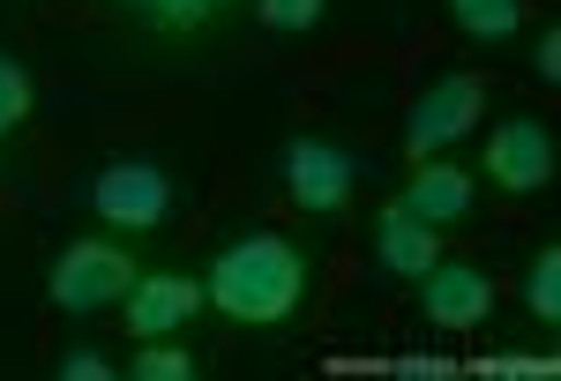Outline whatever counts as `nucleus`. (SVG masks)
Wrapping results in <instances>:
<instances>
[{
    "mask_svg": "<svg viewBox=\"0 0 561 381\" xmlns=\"http://www.w3.org/2000/svg\"><path fill=\"white\" fill-rule=\"evenodd\" d=\"M31 105H38V83H31V68H23L15 53H0V135H15V127L31 120Z\"/></svg>",
    "mask_w": 561,
    "mask_h": 381,
    "instance_id": "obj_15",
    "label": "nucleus"
},
{
    "mask_svg": "<svg viewBox=\"0 0 561 381\" xmlns=\"http://www.w3.org/2000/svg\"><path fill=\"white\" fill-rule=\"evenodd\" d=\"M479 165H486V180H494L502 195H547V187H554V127L539 120V113L494 120Z\"/></svg>",
    "mask_w": 561,
    "mask_h": 381,
    "instance_id": "obj_6",
    "label": "nucleus"
},
{
    "mask_svg": "<svg viewBox=\"0 0 561 381\" xmlns=\"http://www.w3.org/2000/svg\"><path fill=\"white\" fill-rule=\"evenodd\" d=\"M434 262H442L434 224H420L404 203H382V210H375V269H382V277H397V285H420Z\"/></svg>",
    "mask_w": 561,
    "mask_h": 381,
    "instance_id": "obj_10",
    "label": "nucleus"
},
{
    "mask_svg": "<svg viewBox=\"0 0 561 381\" xmlns=\"http://www.w3.org/2000/svg\"><path fill=\"white\" fill-rule=\"evenodd\" d=\"M420 307H427L434 330H479L494 314V277L479 262H449L442 254L427 277H420Z\"/></svg>",
    "mask_w": 561,
    "mask_h": 381,
    "instance_id": "obj_8",
    "label": "nucleus"
},
{
    "mask_svg": "<svg viewBox=\"0 0 561 381\" xmlns=\"http://www.w3.org/2000/svg\"><path fill=\"white\" fill-rule=\"evenodd\" d=\"M60 381H113V359L98 344H76V351H60Z\"/></svg>",
    "mask_w": 561,
    "mask_h": 381,
    "instance_id": "obj_17",
    "label": "nucleus"
},
{
    "mask_svg": "<svg viewBox=\"0 0 561 381\" xmlns=\"http://www.w3.org/2000/svg\"><path fill=\"white\" fill-rule=\"evenodd\" d=\"M135 277H142V262H135L121 240L90 232V240H68V247L53 254V269H45V299H53L60 314L90 322V314H113V307L128 299Z\"/></svg>",
    "mask_w": 561,
    "mask_h": 381,
    "instance_id": "obj_2",
    "label": "nucleus"
},
{
    "mask_svg": "<svg viewBox=\"0 0 561 381\" xmlns=\"http://www.w3.org/2000/svg\"><path fill=\"white\" fill-rule=\"evenodd\" d=\"M262 31H277V38H300V31H314L322 15H330V0H255Z\"/></svg>",
    "mask_w": 561,
    "mask_h": 381,
    "instance_id": "obj_16",
    "label": "nucleus"
},
{
    "mask_svg": "<svg viewBox=\"0 0 561 381\" xmlns=\"http://www.w3.org/2000/svg\"><path fill=\"white\" fill-rule=\"evenodd\" d=\"M210 299H203V285L195 277H180V269H142L128 285V299H121V322H128V337H180L195 314H203Z\"/></svg>",
    "mask_w": 561,
    "mask_h": 381,
    "instance_id": "obj_7",
    "label": "nucleus"
},
{
    "mask_svg": "<svg viewBox=\"0 0 561 381\" xmlns=\"http://www.w3.org/2000/svg\"><path fill=\"white\" fill-rule=\"evenodd\" d=\"M524 307L539 330H561V247H539L524 269Z\"/></svg>",
    "mask_w": 561,
    "mask_h": 381,
    "instance_id": "obj_12",
    "label": "nucleus"
},
{
    "mask_svg": "<svg viewBox=\"0 0 561 381\" xmlns=\"http://www.w3.org/2000/svg\"><path fill=\"white\" fill-rule=\"evenodd\" d=\"M128 374L135 381H195V374H203V359L180 351L173 337H142V351L128 359Z\"/></svg>",
    "mask_w": 561,
    "mask_h": 381,
    "instance_id": "obj_14",
    "label": "nucleus"
},
{
    "mask_svg": "<svg viewBox=\"0 0 561 381\" xmlns=\"http://www.w3.org/2000/svg\"><path fill=\"white\" fill-rule=\"evenodd\" d=\"M277 172H285L293 210L314 217V224L345 217L352 195H359V158H352L345 142H330V135H293V142L277 150Z\"/></svg>",
    "mask_w": 561,
    "mask_h": 381,
    "instance_id": "obj_3",
    "label": "nucleus"
},
{
    "mask_svg": "<svg viewBox=\"0 0 561 381\" xmlns=\"http://www.w3.org/2000/svg\"><path fill=\"white\" fill-rule=\"evenodd\" d=\"M90 210H98V224H113V232H158L180 210V180L158 158H113V165L90 180Z\"/></svg>",
    "mask_w": 561,
    "mask_h": 381,
    "instance_id": "obj_4",
    "label": "nucleus"
},
{
    "mask_svg": "<svg viewBox=\"0 0 561 381\" xmlns=\"http://www.w3.org/2000/svg\"><path fill=\"white\" fill-rule=\"evenodd\" d=\"M217 8H240V0H210V15H217Z\"/></svg>",
    "mask_w": 561,
    "mask_h": 381,
    "instance_id": "obj_19",
    "label": "nucleus"
},
{
    "mask_svg": "<svg viewBox=\"0 0 561 381\" xmlns=\"http://www.w3.org/2000/svg\"><path fill=\"white\" fill-rule=\"evenodd\" d=\"M404 210L420 217V224H434V232H449V224H465V217L479 210V180L465 165H449V158H420V172H412V187L397 195Z\"/></svg>",
    "mask_w": 561,
    "mask_h": 381,
    "instance_id": "obj_9",
    "label": "nucleus"
},
{
    "mask_svg": "<svg viewBox=\"0 0 561 381\" xmlns=\"http://www.w3.org/2000/svg\"><path fill=\"white\" fill-rule=\"evenodd\" d=\"M479 120H486V76H472V68L434 76V83L412 97V113H404V150H412V158H442V150L465 142Z\"/></svg>",
    "mask_w": 561,
    "mask_h": 381,
    "instance_id": "obj_5",
    "label": "nucleus"
},
{
    "mask_svg": "<svg viewBox=\"0 0 561 381\" xmlns=\"http://www.w3.org/2000/svg\"><path fill=\"white\" fill-rule=\"evenodd\" d=\"M113 8L142 15V23H150V31H165V38H195V31L210 23V0H113Z\"/></svg>",
    "mask_w": 561,
    "mask_h": 381,
    "instance_id": "obj_13",
    "label": "nucleus"
},
{
    "mask_svg": "<svg viewBox=\"0 0 561 381\" xmlns=\"http://www.w3.org/2000/svg\"><path fill=\"white\" fill-rule=\"evenodd\" d=\"M307 285H314L307 254L293 247L285 232L248 224V232H232V240L217 247L210 277H203V299H210L225 322H240V330H285L307 307Z\"/></svg>",
    "mask_w": 561,
    "mask_h": 381,
    "instance_id": "obj_1",
    "label": "nucleus"
},
{
    "mask_svg": "<svg viewBox=\"0 0 561 381\" xmlns=\"http://www.w3.org/2000/svg\"><path fill=\"white\" fill-rule=\"evenodd\" d=\"M442 8H449L457 38L472 45H510L524 31V0H442Z\"/></svg>",
    "mask_w": 561,
    "mask_h": 381,
    "instance_id": "obj_11",
    "label": "nucleus"
},
{
    "mask_svg": "<svg viewBox=\"0 0 561 381\" xmlns=\"http://www.w3.org/2000/svg\"><path fill=\"white\" fill-rule=\"evenodd\" d=\"M531 76H539V83H561V23L539 31V45H531Z\"/></svg>",
    "mask_w": 561,
    "mask_h": 381,
    "instance_id": "obj_18",
    "label": "nucleus"
}]
</instances>
